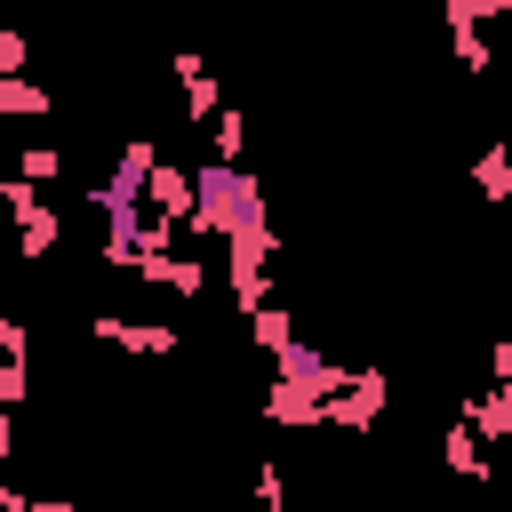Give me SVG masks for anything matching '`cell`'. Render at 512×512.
<instances>
[{"mask_svg": "<svg viewBox=\"0 0 512 512\" xmlns=\"http://www.w3.org/2000/svg\"><path fill=\"white\" fill-rule=\"evenodd\" d=\"M144 200H152V216H176V224H184V216H192V176H184L176 160L152 152V168H144Z\"/></svg>", "mask_w": 512, "mask_h": 512, "instance_id": "7a4b0ae2", "label": "cell"}, {"mask_svg": "<svg viewBox=\"0 0 512 512\" xmlns=\"http://www.w3.org/2000/svg\"><path fill=\"white\" fill-rule=\"evenodd\" d=\"M200 128H208V152H216V160H240V152H248V120H240V112H224V104H216Z\"/></svg>", "mask_w": 512, "mask_h": 512, "instance_id": "277c9868", "label": "cell"}, {"mask_svg": "<svg viewBox=\"0 0 512 512\" xmlns=\"http://www.w3.org/2000/svg\"><path fill=\"white\" fill-rule=\"evenodd\" d=\"M480 200H504V144L480 152Z\"/></svg>", "mask_w": 512, "mask_h": 512, "instance_id": "8992f818", "label": "cell"}, {"mask_svg": "<svg viewBox=\"0 0 512 512\" xmlns=\"http://www.w3.org/2000/svg\"><path fill=\"white\" fill-rule=\"evenodd\" d=\"M88 336H96V344H120V352H152V360L184 344L168 320H112V312H104V320H88Z\"/></svg>", "mask_w": 512, "mask_h": 512, "instance_id": "6da1fadb", "label": "cell"}, {"mask_svg": "<svg viewBox=\"0 0 512 512\" xmlns=\"http://www.w3.org/2000/svg\"><path fill=\"white\" fill-rule=\"evenodd\" d=\"M40 112H48V88L24 72H0V120H40Z\"/></svg>", "mask_w": 512, "mask_h": 512, "instance_id": "3957f363", "label": "cell"}, {"mask_svg": "<svg viewBox=\"0 0 512 512\" xmlns=\"http://www.w3.org/2000/svg\"><path fill=\"white\" fill-rule=\"evenodd\" d=\"M16 176H24V184H56V176H64V144H24Z\"/></svg>", "mask_w": 512, "mask_h": 512, "instance_id": "5b68a950", "label": "cell"}, {"mask_svg": "<svg viewBox=\"0 0 512 512\" xmlns=\"http://www.w3.org/2000/svg\"><path fill=\"white\" fill-rule=\"evenodd\" d=\"M24 56H32V48H24V32H16V24H0V72H24Z\"/></svg>", "mask_w": 512, "mask_h": 512, "instance_id": "52a82bcc", "label": "cell"}]
</instances>
